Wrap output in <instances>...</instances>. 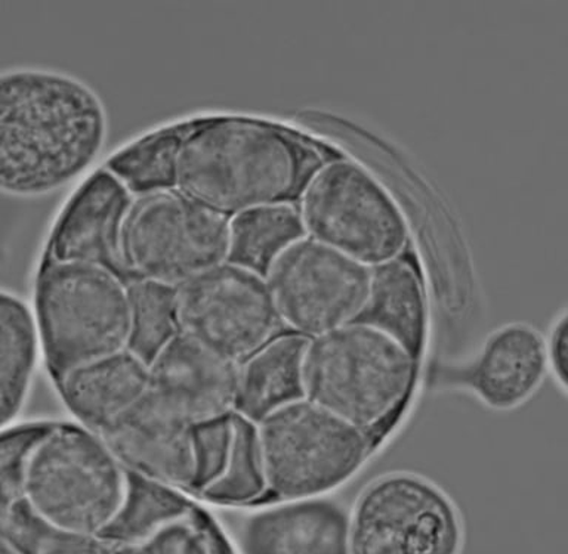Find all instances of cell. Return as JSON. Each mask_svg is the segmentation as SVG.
Wrapping results in <instances>:
<instances>
[{
  "mask_svg": "<svg viewBox=\"0 0 568 554\" xmlns=\"http://www.w3.org/2000/svg\"><path fill=\"white\" fill-rule=\"evenodd\" d=\"M109 136L104 102L88 83L40 66L0 70V193H55L95 163Z\"/></svg>",
  "mask_w": 568,
  "mask_h": 554,
  "instance_id": "6da1fadb",
  "label": "cell"
},
{
  "mask_svg": "<svg viewBox=\"0 0 568 554\" xmlns=\"http://www.w3.org/2000/svg\"><path fill=\"white\" fill-rule=\"evenodd\" d=\"M331 160L295 132L242 117L189 120L173 162V189L225 217L293 204Z\"/></svg>",
  "mask_w": 568,
  "mask_h": 554,
  "instance_id": "7a4b0ae2",
  "label": "cell"
},
{
  "mask_svg": "<svg viewBox=\"0 0 568 554\" xmlns=\"http://www.w3.org/2000/svg\"><path fill=\"white\" fill-rule=\"evenodd\" d=\"M419 363L385 332L345 324L308 340L305 399L379 443L410 401Z\"/></svg>",
  "mask_w": 568,
  "mask_h": 554,
  "instance_id": "3957f363",
  "label": "cell"
},
{
  "mask_svg": "<svg viewBox=\"0 0 568 554\" xmlns=\"http://www.w3.org/2000/svg\"><path fill=\"white\" fill-rule=\"evenodd\" d=\"M131 500L128 470L100 434L49 424L26 470L24 503L53 532L105 536Z\"/></svg>",
  "mask_w": 568,
  "mask_h": 554,
  "instance_id": "277c9868",
  "label": "cell"
},
{
  "mask_svg": "<svg viewBox=\"0 0 568 554\" xmlns=\"http://www.w3.org/2000/svg\"><path fill=\"white\" fill-rule=\"evenodd\" d=\"M31 309L40 350L55 380L131 345L128 283L101 266L47 257Z\"/></svg>",
  "mask_w": 568,
  "mask_h": 554,
  "instance_id": "5b68a950",
  "label": "cell"
},
{
  "mask_svg": "<svg viewBox=\"0 0 568 554\" xmlns=\"http://www.w3.org/2000/svg\"><path fill=\"white\" fill-rule=\"evenodd\" d=\"M270 499L331 495L355 476L377 447L364 430L308 399L256 424Z\"/></svg>",
  "mask_w": 568,
  "mask_h": 554,
  "instance_id": "8992f818",
  "label": "cell"
},
{
  "mask_svg": "<svg viewBox=\"0 0 568 554\" xmlns=\"http://www.w3.org/2000/svg\"><path fill=\"white\" fill-rule=\"evenodd\" d=\"M305 234L375 268L402 257L408 226L385 186L358 163L332 157L311 176L300 197Z\"/></svg>",
  "mask_w": 568,
  "mask_h": 554,
  "instance_id": "52a82bcc",
  "label": "cell"
},
{
  "mask_svg": "<svg viewBox=\"0 0 568 554\" xmlns=\"http://www.w3.org/2000/svg\"><path fill=\"white\" fill-rule=\"evenodd\" d=\"M465 540L455 500L420 473H382L348 509L349 554H462Z\"/></svg>",
  "mask_w": 568,
  "mask_h": 554,
  "instance_id": "ba28073f",
  "label": "cell"
},
{
  "mask_svg": "<svg viewBox=\"0 0 568 554\" xmlns=\"http://www.w3.org/2000/svg\"><path fill=\"white\" fill-rule=\"evenodd\" d=\"M229 217L175 189L133 199L122 248L133 279L178 288L229 260Z\"/></svg>",
  "mask_w": 568,
  "mask_h": 554,
  "instance_id": "9c48e42d",
  "label": "cell"
},
{
  "mask_svg": "<svg viewBox=\"0 0 568 554\" xmlns=\"http://www.w3.org/2000/svg\"><path fill=\"white\" fill-rule=\"evenodd\" d=\"M175 306L178 332L237 363L284 327L265 275L230 260L178 287Z\"/></svg>",
  "mask_w": 568,
  "mask_h": 554,
  "instance_id": "30bf717a",
  "label": "cell"
},
{
  "mask_svg": "<svg viewBox=\"0 0 568 554\" xmlns=\"http://www.w3.org/2000/svg\"><path fill=\"white\" fill-rule=\"evenodd\" d=\"M283 326L313 339L357 319L372 268L311 237L280 253L265 274Z\"/></svg>",
  "mask_w": 568,
  "mask_h": 554,
  "instance_id": "8fae6325",
  "label": "cell"
},
{
  "mask_svg": "<svg viewBox=\"0 0 568 554\" xmlns=\"http://www.w3.org/2000/svg\"><path fill=\"white\" fill-rule=\"evenodd\" d=\"M548 377L545 337L515 322L491 332L468 361L435 366L430 386L468 393L493 411H513L530 401Z\"/></svg>",
  "mask_w": 568,
  "mask_h": 554,
  "instance_id": "7c38bea8",
  "label": "cell"
},
{
  "mask_svg": "<svg viewBox=\"0 0 568 554\" xmlns=\"http://www.w3.org/2000/svg\"><path fill=\"white\" fill-rule=\"evenodd\" d=\"M97 434L128 472L193 494L194 425L169 410L150 389Z\"/></svg>",
  "mask_w": 568,
  "mask_h": 554,
  "instance_id": "4fadbf2b",
  "label": "cell"
},
{
  "mask_svg": "<svg viewBox=\"0 0 568 554\" xmlns=\"http://www.w3.org/2000/svg\"><path fill=\"white\" fill-rule=\"evenodd\" d=\"M133 199L128 186L105 167L93 173L58 217L48 243V259L101 266L132 283L122 234Z\"/></svg>",
  "mask_w": 568,
  "mask_h": 554,
  "instance_id": "5bb4252c",
  "label": "cell"
},
{
  "mask_svg": "<svg viewBox=\"0 0 568 554\" xmlns=\"http://www.w3.org/2000/svg\"><path fill=\"white\" fill-rule=\"evenodd\" d=\"M150 392L191 425L234 412L239 363L178 332L149 361Z\"/></svg>",
  "mask_w": 568,
  "mask_h": 554,
  "instance_id": "9a60e30c",
  "label": "cell"
},
{
  "mask_svg": "<svg viewBox=\"0 0 568 554\" xmlns=\"http://www.w3.org/2000/svg\"><path fill=\"white\" fill-rule=\"evenodd\" d=\"M239 554H349L348 507L331 495L273 501L237 527Z\"/></svg>",
  "mask_w": 568,
  "mask_h": 554,
  "instance_id": "2e32d148",
  "label": "cell"
},
{
  "mask_svg": "<svg viewBox=\"0 0 568 554\" xmlns=\"http://www.w3.org/2000/svg\"><path fill=\"white\" fill-rule=\"evenodd\" d=\"M57 383L71 416L98 433L149 392V361L126 349L73 368Z\"/></svg>",
  "mask_w": 568,
  "mask_h": 554,
  "instance_id": "e0dca14e",
  "label": "cell"
},
{
  "mask_svg": "<svg viewBox=\"0 0 568 554\" xmlns=\"http://www.w3.org/2000/svg\"><path fill=\"white\" fill-rule=\"evenodd\" d=\"M306 337L282 332L239 363L234 412L260 423L271 412L305 399Z\"/></svg>",
  "mask_w": 568,
  "mask_h": 554,
  "instance_id": "ac0fdd59",
  "label": "cell"
},
{
  "mask_svg": "<svg viewBox=\"0 0 568 554\" xmlns=\"http://www.w3.org/2000/svg\"><path fill=\"white\" fill-rule=\"evenodd\" d=\"M355 321L385 332L420 362L428 331V309L415 265L398 257L372 268L371 293Z\"/></svg>",
  "mask_w": 568,
  "mask_h": 554,
  "instance_id": "d6986e66",
  "label": "cell"
},
{
  "mask_svg": "<svg viewBox=\"0 0 568 554\" xmlns=\"http://www.w3.org/2000/svg\"><path fill=\"white\" fill-rule=\"evenodd\" d=\"M40 355L33 309L0 288V430L11 428L24 410Z\"/></svg>",
  "mask_w": 568,
  "mask_h": 554,
  "instance_id": "ffe728a7",
  "label": "cell"
},
{
  "mask_svg": "<svg viewBox=\"0 0 568 554\" xmlns=\"http://www.w3.org/2000/svg\"><path fill=\"white\" fill-rule=\"evenodd\" d=\"M229 260L266 274L280 253L305 237L300 211L293 204L252 208L230 217Z\"/></svg>",
  "mask_w": 568,
  "mask_h": 554,
  "instance_id": "44dd1931",
  "label": "cell"
},
{
  "mask_svg": "<svg viewBox=\"0 0 568 554\" xmlns=\"http://www.w3.org/2000/svg\"><path fill=\"white\" fill-rule=\"evenodd\" d=\"M200 499L229 507H247L270 499L256 424L233 412V447L224 472Z\"/></svg>",
  "mask_w": 568,
  "mask_h": 554,
  "instance_id": "7402d4cb",
  "label": "cell"
},
{
  "mask_svg": "<svg viewBox=\"0 0 568 554\" xmlns=\"http://www.w3.org/2000/svg\"><path fill=\"white\" fill-rule=\"evenodd\" d=\"M186 126L189 122L172 124L132 142L109 160L106 171L118 176L132 194L173 189V162Z\"/></svg>",
  "mask_w": 568,
  "mask_h": 554,
  "instance_id": "603a6c76",
  "label": "cell"
},
{
  "mask_svg": "<svg viewBox=\"0 0 568 554\" xmlns=\"http://www.w3.org/2000/svg\"><path fill=\"white\" fill-rule=\"evenodd\" d=\"M118 544L120 554H234L222 532L190 510L168 514L136 538Z\"/></svg>",
  "mask_w": 568,
  "mask_h": 554,
  "instance_id": "cb8c5ba5",
  "label": "cell"
},
{
  "mask_svg": "<svg viewBox=\"0 0 568 554\" xmlns=\"http://www.w3.org/2000/svg\"><path fill=\"white\" fill-rule=\"evenodd\" d=\"M132 308V337L129 349L150 361L178 335L176 288L133 279L128 284Z\"/></svg>",
  "mask_w": 568,
  "mask_h": 554,
  "instance_id": "d4e9b609",
  "label": "cell"
},
{
  "mask_svg": "<svg viewBox=\"0 0 568 554\" xmlns=\"http://www.w3.org/2000/svg\"><path fill=\"white\" fill-rule=\"evenodd\" d=\"M49 424L29 423L0 430V516L24 501L27 464Z\"/></svg>",
  "mask_w": 568,
  "mask_h": 554,
  "instance_id": "484cf974",
  "label": "cell"
},
{
  "mask_svg": "<svg viewBox=\"0 0 568 554\" xmlns=\"http://www.w3.org/2000/svg\"><path fill=\"white\" fill-rule=\"evenodd\" d=\"M233 447V412L194 425V495H202L224 472Z\"/></svg>",
  "mask_w": 568,
  "mask_h": 554,
  "instance_id": "4316f807",
  "label": "cell"
},
{
  "mask_svg": "<svg viewBox=\"0 0 568 554\" xmlns=\"http://www.w3.org/2000/svg\"><path fill=\"white\" fill-rule=\"evenodd\" d=\"M36 554H120V548L106 536L52 532Z\"/></svg>",
  "mask_w": 568,
  "mask_h": 554,
  "instance_id": "83f0119b",
  "label": "cell"
},
{
  "mask_svg": "<svg viewBox=\"0 0 568 554\" xmlns=\"http://www.w3.org/2000/svg\"><path fill=\"white\" fill-rule=\"evenodd\" d=\"M546 363L548 375L555 384L567 394L568 389V317L562 312L550 327L549 335L545 337Z\"/></svg>",
  "mask_w": 568,
  "mask_h": 554,
  "instance_id": "f1b7e54d",
  "label": "cell"
},
{
  "mask_svg": "<svg viewBox=\"0 0 568 554\" xmlns=\"http://www.w3.org/2000/svg\"><path fill=\"white\" fill-rule=\"evenodd\" d=\"M0 554H27L20 545L13 543V540L4 532L2 525H0Z\"/></svg>",
  "mask_w": 568,
  "mask_h": 554,
  "instance_id": "f546056e",
  "label": "cell"
}]
</instances>
